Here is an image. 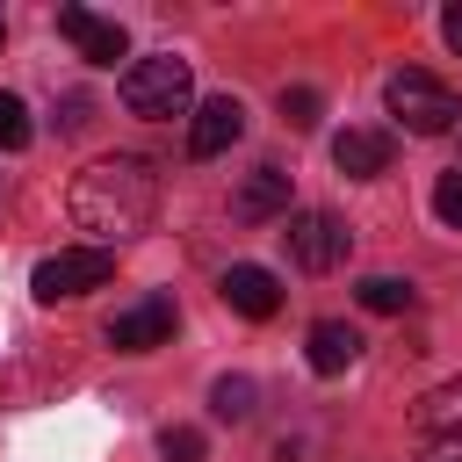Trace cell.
<instances>
[{"label": "cell", "mask_w": 462, "mask_h": 462, "mask_svg": "<svg viewBox=\"0 0 462 462\" xmlns=\"http://www.w3.org/2000/svg\"><path fill=\"white\" fill-rule=\"evenodd\" d=\"M159 209V173L137 159V152H116V159H94L79 180H72V224L94 231L101 245L116 238H137Z\"/></svg>", "instance_id": "1"}, {"label": "cell", "mask_w": 462, "mask_h": 462, "mask_svg": "<svg viewBox=\"0 0 462 462\" xmlns=\"http://www.w3.org/2000/svg\"><path fill=\"white\" fill-rule=\"evenodd\" d=\"M383 108H390L411 137H448V130L462 123L455 87H448L440 72H419V65H404V72H390V79H383Z\"/></svg>", "instance_id": "2"}, {"label": "cell", "mask_w": 462, "mask_h": 462, "mask_svg": "<svg viewBox=\"0 0 462 462\" xmlns=\"http://www.w3.org/2000/svg\"><path fill=\"white\" fill-rule=\"evenodd\" d=\"M188 101H195V65H188V58H173V51L137 58V65L123 72V108H130V116H144V123L188 116Z\"/></svg>", "instance_id": "3"}, {"label": "cell", "mask_w": 462, "mask_h": 462, "mask_svg": "<svg viewBox=\"0 0 462 462\" xmlns=\"http://www.w3.org/2000/svg\"><path fill=\"white\" fill-rule=\"evenodd\" d=\"M108 274H116V253H108V245H65V253L36 260L29 289H36V303H65V296H87V289H101Z\"/></svg>", "instance_id": "4"}, {"label": "cell", "mask_w": 462, "mask_h": 462, "mask_svg": "<svg viewBox=\"0 0 462 462\" xmlns=\"http://www.w3.org/2000/svg\"><path fill=\"white\" fill-rule=\"evenodd\" d=\"M346 245H354V231H346L332 209H303V217H289V260H296L303 274H332V267L346 260Z\"/></svg>", "instance_id": "5"}, {"label": "cell", "mask_w": 462, "mask_h": 462, "mask_svg": "<svg viewBox=\"0 0 462 462\" xmlns=\"http://www.w3.org/2000/svg\"><path fill=\"white\" fill-rule=\"evenodd\" d=\"M238 137H245V108H238L231 94H209V101L188 108V159H217V152H231Z\"/></svg>", "instance_id": "6"}, {"label": "cell", "mask_w": 462, "mask_h": 462, "mask_svg": "<svg viewBox=\"0 0 462 462\" xmlns=\"http://www.w3.org/2000/svg\"><path fill=\"white\" fill-rule=\"evenodd\" d=\"M166 339H173V296H144V303H130V310L108 318V346L116 354H152Z\"/></svg>", "instance_id": "7"}, {"label": "cell", "mask_w": 462, "mask_h": 462, "mask_svg": "<svg viewBox=\"0 0 462 462\" xmlns=\"http://www.w3.org/2000/svg\"><path fill=\"white\" fill-rule=\"evenodd\" d=\"M58 36L87 58V65H116L130 43H123V22H108V14H94V7H58Z\"/></svg>", "instance_id": "8"}, {"label": "cell", "mask_w": 462, "mask_h": 462, "mask_svg": "<svg viewBox=\"0 0 462 462\" xmlns=\"http://www.w3.org/2000/svg\"><path fill=\"white\" fill-rule=\"evenodd\" d=\"M217 289H224V303H231L238 318H253V325L282 310V282H274L267 267H253V260H238V267H224V282H217Z\"/></svg>", "instance_id": "9"}, {"label": "cell", "mask_w": 462, "mask_h": 462, "mask_svg": "<svg viewBox=\"0 0 462 462\" xmlns=\"http://www.w3.org/2000/svg\"><path fill=\"white\" fill-rule=\"evenodd\" d=\"M289 209V173L282 166H253L238 188H231V217L238 224H267V217H282Z\"/></svg>", "instance_id": "10"}, {"label": "cell", "mask_w": 462, "mask_h": 462, "mask_svg": "<svg viewBox=\"0 0 462 462\" xmlns=\"http://www.w3.org/2000/svg\"><path fill=\"white\" fill-rule=\"evenodd\" d=\"M390 130H339L332 137V166L346 173V180H375V173H390Z\"/></svg>", "instance_id": "11"}, {"label": "cell", "mask_w": 462, "mask_h": 462, "mask_svg": "<svg viewBox=\"0 0 462 462\" xmlns=\"http://www.w3.org/2000/svg\"><path fill=\"white\" fill-rule=\"evenodd\" d=\"M411 426H419V433H433V440H455V433H462V375L433 383V390L411 404Z\"/></svg>", "instance_id": "12"}, {"label": "cell", "mask_w": 462, "mask_h": 462, "mask_svg": "<svg viewBox=\"0 0 462 462\" xmlns=\"http://www.w3.org/2000/svg\"><path fill=\"white\" fill-rule=\"evenodd\" d=\"M354 354H361V332H354V325H339V318H318V325H310V368H318V375L354 368Z\"/></svg>", "instance_id": "13"}, {"label": "cell", "mask_w": 462, "mask_h": 462, "mask_svg": "<svg viewBox=\"0 0 462 462\" xmlns=\"http://www.w3.org/2000/svg\"><path fill=\"white\" fill-rule=\"evenodd\" d=\"M253 397H260L253 375H217V383H209V411H217L224 426H245V419H253Z\"/></svg>", "instance_id": "14"}, {"label": "cell", "mask_w": 462, "mask_h": 462, "mask_svg": "<svg viewBox=\"0 0 462 462\" xmlns=\"http://www.w3.org/2000/svg\"><path fill=\"white\" fill-rule=\"evenodd\" d=\"M354 296H361V310H375V318H397V310H411V282H397V274H368Z\"/></svg>", "instance_id": "15"}, {"label": "cell", "mask_w": 462, "mask_h": 462, "mask_svg": "<svg viewBox=\"0 0 462 462\" xmlns=\"http://www.w3.org/2000/svg\"><path fill=\"white\" fill-rule=\"evenodd\" d=\"M318 116H325V94L318 87H282V123L289 130H310Z\"/></svg>", "instance_id": "16"}, {"label": "cell", "mask_w": 462, "mask_h": 462, "mask_svg": "<svg viewBox=\"0 0 462 462\" xmlns=\"http://www.w3.org/2000/svg\"><path fill=\"white\" fill-rule=\"evenodd\" d=\"M159 455H166V462H202L209 440H202V426H166V433H159Z\"/></svg>", "instance_id": "17"}, {"label": "cell", "mask_w": 462, "mask_h": 462, "mask_svg": "<svg viewBox=\"0 0 462 462\" xmlns=\"http://www.w3.org/2000/svg\"><path fill=\"white\" fill-rule=\"evenodd\" d=\"M433 217H440L448 231H462V166H448V173L433 180Z\"/></svg>", "instance_id": "18"}, {"label": "cell", "mask_w": 462, "mask_h": 462, "mask_svg": "<svg viewBox=\"0 0 462 462\" xmlns=\"http://www.w3.org/2000/svg\"><path fill=\"white\" fill-rule=\"evenodd\" d=\"M29 144V108L22 94H0V152H22Z\"/></svg>", "instance_id": "19"}, {"label": "cell", "mask_w": 462, "mask_h": 462, "mask_svg": "<svg viewBox=\"0 0 462 462\" xmlns=\"http://www.w3.org/2000/svg\"><path fill=\"white\" fill-rule=\"evenodd\" d=\"M426 462H462V433H455V440H433V448H426Z\"/></svg>", "instance_id": "20"}, {"label": "cell", "mask_w": 462, "mask_h": 462, "mask_svg": "<svg viewBox=\"0 0 462 462\" xmlns=\"http://www.w3.org/2000/svg\"><path fill=\"white\" fill-rule=\"evenodd\" d=\"M440 36H448V43L462 51V7H448V14H440Z\"/></svg>", "instance_id": "21"}]
</instances>
